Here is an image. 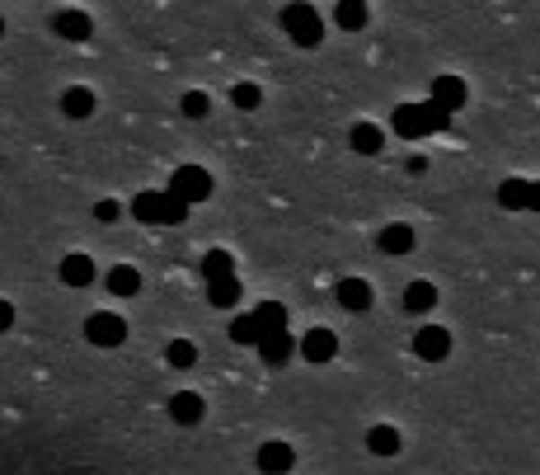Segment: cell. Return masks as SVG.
I'll return each mask as SVG.
<instances>
[{
	"label": "cell",
	"mask_w": 540,
	"mask_h": 475,
	"mask_svg": "<svg viewBox=\"0 0 540 475\" xmlns=\"http://www.w3.org/2000/svg\"><path fill=\"white\" fill-rule=\"evenodd\" d=\"M282 29L297 48H320L324 43V19L310 0H292V5L282 10Z\"/></svg>",
	"instance_id": "1"
},
{
	"label": "cell",
	"mask_w": 540,
	"mask_h": 475,
	"mask_svg": "<svg viewBox=\"0 0 540 475\" xmlns=\"http://www.w3.org/2000/svg\"><path fill=\"white\" fill-rule=\"evenodd\" d=\"M212 189H217V184H212V175H207L202 165H179V170L170 175V193L183 198L189 208H193V202H207Z\"/></svg>",
	"instance_id": "2"
},
{
	"label": "cell",
	"mask_w": 540,
	"mask_h": 475,
	"mask_svg": "<svg viewBox=\"0 0 540 475\" xmlns=\"http://www.w3.org/2000/svg\"><path fill=\"white\" fill-rule=\"evenodd\" d=\"M85 339H90L94 348H118L122 339H128V320H122L118 311H94V316L85 320Z\"/></svg>",
	"instance_id": "3"
},
{
	"label": "cell",
	"mask_w": 540,
	"mask_h": 475,
	"mask_svg": "<svg viewBox=\"0 0 540 475\" xmlns=\"http://www.w3.org/2000/svg\"><path fill=\"white\" fill-rule=\"evenodd\" d=\"M52 33L66 38V43H90V38H94V19L85 10H57L52 14Z\"/></svg>",
	"instance_id": "4"
},
{
	"label": "cell",
	"mask_w": 540,
	"mask_h": 475,
	"mask_svg": "<svg viewBox=\"0 0 540 475\" xmlns=\"http://www.w3.org/2000/svg\"><path fill=\"white\" fill-rule=\"evenodd\" d=\"M259 358L268 363V367H287V363H292V354H297V339L292 335H287V325L282 329H268V335H259Z\"/></svg>",
	"instance_id": "5"
},
{
	"label": "cell",
	"mask_w": 540,
	"mask_h": 475,
	"mask_svg": "<svg viewBox=\"0 0 540 475\" xmlns=\"http://www.w3.org/2000/svg\"><path fill=\"white\" fill-rule=\"evenodd\" d=\"M297 354H301L305 363H329V358L339 354V335H334V329H324V325H315V329H310V335L297 344Z\"/></svg>",
	"instance_id": "6"
},
{
	"label": "cell",
	"mask_w": 540,
	"mask_h": 475,
	"mask_svg": "<svg viewBox=\"0 0 540 475\" xmlns=\"http://www.w3.org/2000/svg\"><path fill=\"white\" fill-rule=\"evenodd\" d=\"M413 354H419L423 363H442L451 354V335L442 325H423L419 335H413Z\"/></svg>",
	"instance_id": "7"
},
{
	"label": "cell",
	"mask_w": 540,
	"mask_h": 475,
	"mask_svg": "<svg viewBox=\"0 0 540 475\" xmlns=\"http://www.w3.org/2000/svg\"><path fill=\"white\" fill-rule=\"evenodd\" d=\"M371 282L367 278H343L339 287H334V301L343 306V311H352V316H362V311H371Z\"/></svg>",
	"instance_id": "8"
},
{
	"label": "cell",
	"mask_w": 540,
	"mask_h": 475,
	"mask_svg": "<svg viewBox=\"0 0 540 475\" xmlns=\"http://www.w3.org/2000/svg\"><path fill=\"white\" fill-rule=\"evenodd\" d=\"M254 462H259L263 475H287V471L297 466V452H292V443H278V438H273V443H263V447H259V457H254Z\"/></svg>",
	"instance_id": "9"
},
{
	"label": "cell",
	"mask_w": 540,
	"mask_h": 475,
	"mask_svg": "<svg viewBox=\"0 0 540 475\" xmlns=\"http://www.w3.org/2000/svg\"><path fill=\"white\" fill-rule=\"evenodd\" d=\"M432 104H442V109H465V99H470V90H465V80L461 76H438V80H432Z\"/></svg>",
	"instance_id": "10"
},
{
	"label": "cell",
	"mask_w": 540,
	"mask_h": 475,
	"mask_svg": "<svg viewBox=\"0 0 540 475\" xmlns=\"http://www.w3.org/2000/svg\"><path fill=\"white\" fill-rule=\"evenodd\" d=\"M400 447H404V438H400L394 424H371L367 428V452L371 457H400Z\"/></svg>",
	"instance_id": "11"
},
{
	"label": "cell",
	"mask_w": 540,
	"mask_h": 475,
	"mask_svg": "<svg viewBox=\"0 0 540 475\" xmlns=\"http://www.w3.org/2000/svg\"><path fill=\"white\" fill-rule=\"evenodd\" d=\"M57 273H61V282H66V287H90L99 278V268H94L90 255H66V259L57 264Z\"/></svg>",
	"instance_id": "12"
},
{
	"label": "cell",
	"mask_w": 540,
	"mask_h": 475,
	"mask_svg": "<svg viewBox=\"0 0 540 475\" xmlns=\"http://www.w3.org/2000/svg\"><path fill=\"white\" fill-rule=\"evenodd\" d=\"M202 415H207V405H202L198 390H179V396H170V419H174V424L193 428Z\"/></svg>",
	"instance_id": "13"
},
{
	"label": "cell",
	"mask_w": 540,
	"mask_h": 475,
	"mask_svg": "<svg viewBox=\"0 0 540 475\" xmlns=\"http://www.w3.org/2000/svg\"><path fill=\"white\" fill-rule=\"evenodd\" d=\"M394 137H404V141H419V137H428L423 104H400V109H394Z\"/></svg>",
	"instance_id": "14"
},
{
	"label": "cell",
	"mask_w": 540,
	"mask_h": 475,
	"mask_svg": "<svg viewBox=\"0 0 540 475\" xmlns=\"http://www.w3.org/2000/svg\"><path fill=\"white\" fill-rule=\"evenodd\" d=\"M103 287H109L113 297H137L141 292V273L132 264H113L109 273H103Z\"/></svg>",
	"instance_id": "15"
},
{
	"label": "cell",
	"mask_w": 540,
	"mask_h": 475,
	"mask_svg": "<svg viewBox=\"0 0 540 475\" xmlns=\"http://www.w3.org/2000/svg\"><path fill=\"white\" fill-rule=\"evenodd\" d=\"M348 147L358 151V156H381V147H385V132L376 128V122H358V128L348 132Z\"/></svg>",
	"instance_id": "16"
},
{
	"label": "cell",
	"mask_w": 540,
	"mask_h": 475,
	"mask_svg": "<svg viewBox=\"0 0 540 475\" xmlns=\"http://www.w3.org/2000/svg\"><path fill=\"white\" fill-rule=\"evenodd\" d=\"M432 306H438V287H432L428 278H419V282H409V287H404V311L428 316Z\"/></svg>",
	"instance_id": "17"
},
{
	"label": "cell",
	"mask_w": 540,
	"mask_h": 475,
	"mask_svg": "<svg viewBox=\"0 0 540 475\" xmlns=\"http://www.w3.org/2000/svg\"><path fill=\"white\" fill-rule=\"evenodd\" d=\"M94 104H99V99H94V90H85V85H71L66 94H61V113H66L71 122L90 118V113H94Z\"/></svg>",
	"instance_id": "18"
},
{
	"label": "cell",
	"mask_w": 540,
	"mask_h": 475,
	"mask_svg": "<svg viewBox=\"0 0 540 475\" xmlns=\"http://www.w3.org/2000/svg\"><path fill=\"white\" fill-rule=\"evenodd\" d=\"M498 202H503V208H536V184L531 179H508L503 189H498Z\"/></svg>",
	"instance_id": "19"
},
{
	"label": "cell",
	"mask_w": 540,
	"mask_h": 475,
	"mask_svg": "<svg viewBox=\"0 0 540 475\" xmlns=\"http://www.w3.org/2000/svg\"><path fill=\"white\" fill-rule=\"evenodd\" d=\"M381 250L385 255H409L413 250V226H404V221L385 226V231H381Z\"/></svg>",
	"instance_id": "20"
},
{
	"label": "cell",
	"mask_w": 540,
	"mask_h": 475,
	"mask_svg": "<svg viewBox=\"0 0 540 475\" xmlns=\"http://www.w3.org/2000/svg\"><path fill=\"white\" fill-rule=\"evenodd\" d=\"M202 278H207V282H217V278H235V259H231V250H207V255H202Z\"/></svg>",
	"instance_id": "21"
},
{
	"label": "cell",
	"mask_w": 540,
	"mask_h": 475,
	"mask_svg": "<svg viewBox=\"0 0 540 475\" xmlns=\"http://www.w3.org/2000/svg\"><path fill=\"white\" fill-rule=\"evenodd\" d=\"M207 301L221 306V311H231V306L240 301V278H217V282H207Z\"/></svg>",
	"instance_id": "22"
},
{
	"label": "cell",
	"mask_w": 540,
	"mask_h": 475,
	"mask_svg": "<svg viewBox=\"0 0 540 475\" xmlns=\"http://www.w3.org/2000/svg\"><path fill=\"white\" fill-rule=\"evenodd\" d=\"M249 320H254L259 335H268V329H282V325H287V311H282V301H259Z\"/></svg>",
	"instance_id": "23"
},
{
	"label": "cell",
	"mask_w": 540,
	"mask_h": 475,
	"mask_svg": "<svg viewBox=\"0 0 540 475\" xmlns=\"http://www.w3.org/2000/svg\"><path fill=\"white\" fill-rule=\"evenodd\" d=\"M334 19H339V29H348V33L367 29V0H339Z\"/></svg>",
	"instance_id": "24"
},
{
	"label": "cell",
	"mask_w": 540,
	"mask_h": 475,
	"mask_svg": "<svg viewBox=\"0 0 540 475\" xmlns=\"http://www.w3.org/2000/svg\"><path fill=\"white\" fill-rule=\"evenodd\" d=\"M183 217H189V202L174 198L170 189H160V226H179Z\"/></svg>",
	"instance_id": "25"
},
{
	"label": "cell",
	"mask_w": 540,
	"mask_h": 475,
	"mask_svg": "<svg viewBox=\"0 0 540 475\" xmlns=\"http://www.w3.org/2000/svg\"><path fill=\"white\" fill-rule=\"evenodd\" d=\"M132 217L146 221V226H160V189L155 193H137L132 198Z\"/></svg>",
	"instance_id": "26"
},
{
	"label": "cell",
	"mask_w": 540,
	"mask_h": 475,
	"mask_svg": "<svg viewBox=\"0 0 540 475\" xmlns=\"http://www.w3.org/2000/svg\"><path fill=\"white\" fill-rule=\"evenodd\" d=\"M179 109H183V118H207V113H212V94H207V90H189V94L179 99Z\"/></svg>",
	"instance_id": "27"
},
{
	"label": "cell",
	"mask_w": 540,
	"mask_h": 475,
	"mask_svg": "<svg viewBox=\"0 0 540 475\" xmlns=\"http://www.w3.org/2000/svg\"><path fill=\"white\" fill-rule=\"evenodd\" d=\"M164 358H170V367H193L198 363V348H193V339H170Z\"/></svg>",
	"instance_id": "28"
},
{
	"label": "cell",
	"mask_w": 540,
	"mask_h": 475,
	"mask_svg": "<svg viewBox=\"0 0 540 475\" xmlns=\"http://www.w3.org/2000/svg\"><path fill=\"white\" fill-rule=\"evenodd\" d=\"M423 122H428V132H447V128H451V109H442V104H432V99H423Z\"/></svg>",
	"instance_id": "29"
},
{
	"label": "cell",
	"mask_w": 540,
	"mask_h": 475,
	"mask_svg": "<svg viewBox=\"0 0 540 475\" xmlns=\"http://www.w3.org/2000/svg\"><path fill=\"white\" fill-rule=\"evenodd\" d=\"M231 104H235V109H259V104H263V90L244 80V85H235V90H231Z\"/></svg>",
	"instance_id": "30"
},
{
	"label": "cell",
	"mask_w": 540,
	"mask_h": 475,
	"mask_svg": "<svg viewBox=\"0 0 540 475\" xmlns=\"http://www.w3.org/2000/svg\"><path fill=\"white\" fill-rule=\"evenodd\" d=\"M231 339L254 348V344H259V329H254V320H249V316H235V320H231Z\"/></svg>",
	"instance_id": "31"
},
{
	"label": "cell",
	"mask_w": 540,
	"mask_h": 475,
	"mask_svg": "<svg viewBox=\"0 0 540 475\" xmlns=\"http://www.w3.org/2000/svg\"><path fill=\"white\" fill-rule=\"evenodd\" d=\"M118 212H122V208H118L113 198H103L99 208H94V217H99V221H118Z\"/></svg>",
	"instance_id": "32"
},
{
	"label": "cell",
	"mask_w": 540,
	"mask_h": 475,
	"mask_svg": "<svg viewBox=\"0 0 540 475\" xmlns=\"http://www.w3.org/2000/svg\"><path fill=\"white\" fill-rule=\"evenodd\" d=\"M10 325H14V306H10L5 297H0V335H5Z\"/></svg>",
	"instance_id": "33"
}]
</instances>
